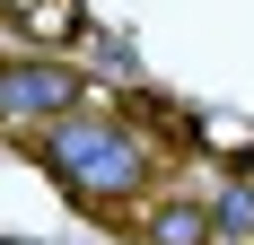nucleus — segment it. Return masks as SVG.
Listing matches in <instances>:
<instances>
[{
  "label": "nucleus",
  "instance_id": "f257e3e1",
  "mask_svg": "<svg viewBox=\"0 0 254 245\" xmlns=\"http://www.w3.org/2000/svg\"><path fill=\"white\" fill-rule=\"evenodd\" d=\"M35 158H44V175L62 184V193L79 201V210H97V219H123L131 201L149 193V140L131 131V122L114 114H62L35 131Z\"/></svg>",
  "mask_w": 254,
  "mask_h": 245
},
{
  "label": "nucleus",
  "instance_id": "f03ea898",
  "mask_svg": "<svg viewBox=\"0 0 254 245\" xmlns=\"http://www.w3.org/2000/svg\"><path fill=\"white\" fill-rule=\"evenodd\" d=\"M62 114H88V79L70 61H53V53H18V61H0V122H26V131H44Z\"/></svg>",
  "mask_w": 254,
  "mask_h": 245
},
{
  "label": "nucleus",
  "instance_id": "7ed1b4c3",
  "mask_svg": "<svg viewBox=\"0 0 254 245\" xmlns=\"http://www.w3.org/2000/svg\"><path fill=\"white\" fill-rule=\"evenodd\" d=\"M140 245H219V219H210V201L167 193L149 219H140Z\"/></svg>",
  "mask_w": 254,
  "mask_h": 245
},
{
  "label": "nucleus",
  "instance_id": "20e7f679",
  "mask_svg": "<svg viewBox=\"0 0 254 245\" xmlns=\"http://www.w3.org/2000/svg\"><path fill=\"white\" fill-rule=\"evenodd\" d=\"M9 18H18L35 44H70L79 26H88V18H79V0H9Z\"/></svg>",
  "mask_w": 254,
  "mask_h": 245
},
{
  "label": "nucleus",
  "instance_id": "39448f33",
  "mask_svg": "<svg viewBox=\"0 0 254 245\" xmlns=\"http://www.w3.org/2000/svg\"><path fill=\"white\" fill-rule=\"evenodd\" d=\"M210 219H219V237H254V184H219Z\"/></svg>",
  "mask_w": 254,
  "mask_h": 245
}]
</instances>
